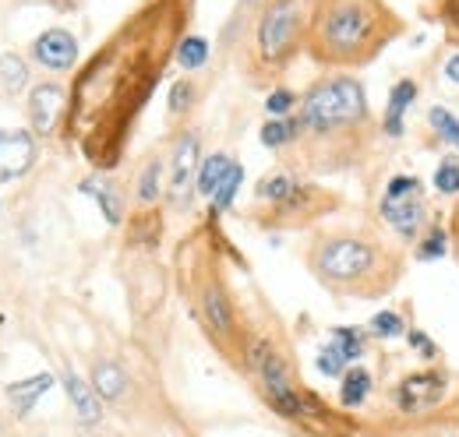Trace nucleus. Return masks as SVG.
Here are the masks:
<instances>
[{
  "label": "nucleus",
  "instance_id": "nucleus-1",
  "mask_svg": "<svg viewBox=\"0 0 459 437\" xmlns=\"http://www.w3.org/2000/svg\"><path fill=\"white\" fill-rule=\"evenodd\" d=\"M385 11L375 0H336L322 18L315 32V47L322 60L333 64H357L368 60L382 47V25Z\"/></svg>",
  "mask_w": 459,
  "mask_h": 437
},
{
  "label": "nucleus",
  "instance_id": "nucleus-2",
  "mask_svg": "<svg viewBox=\"0 0 459 437\" xmlns=\"http://www.w3.org/2000/svg\"><path fill=\"white\" fill-rule=\"evenodd\" d=\"M311 272L329 289L364 293V289H371L375 275L382 272V247L375 240L353 236V233L322 236L311 247Z\"/></svg>",
  "mask_w": 459,
  "mask_h": 437
},
{
  "label": "nucleus",
  "instance_id": "nucleus-3",
  "mask_svg": "<svg viewBox=\"0 0 459 437\" xmlns=\"http://www.w3.org/2000/svg\"><path fill=\"white\" fill-rule=\"evenodd\" d=\"M368 120V96L364 85L357 78H325L318 85L307 89V96L300 99V134L311 138H333L336 131L360 127Z\"/></svg>",
  "mask_w": 459,
  "mask_h": 437
},
{
  "label": "nucleus",
  "instance_id": "nucleus-4",
  "mask_svg": "<svg viewBox=\"0 0 459 437\" xmlns=\"http://www.w3.org/2000/svg\"><path fill=\"white\" fill-rule=\"evenodd\" d=\"M247 364H251L255 374L262 378L269 406H273L280 416H287V420H300V416H304V398H300V391L293 388L287 360H283L269 342L258 338V342L247 346Z\"/></svg>",
  "mask_w": 459,
  "mask_h": 437
},
{
  "label": "nucleus",
  "instance_id": "nucleus-5",
  "mask_svg": "<svg viewBox=\"0 0 459 437\" xmlns=\"http://www.w3.org/2000/svg\"><path fill=\"white\" fill-rule=\"evenodd\" d=\"M382 218L400 233L403 240H413L420 236L424 222H428V205H424V184L410 173H400L385 184V194H382Z\"/></svg>",
  "mask_w": 459,
  "mask_h": 437
},
{
  "label": "nucleus",
  "instance_id": "nucleus-6",
  "mask_svg": "<svg viewBox=\"0 0 459 437\" xmlns=\"http://www.w3.org/2000/svg\"><path fill=\"white\" fill-rule=\"evenodd\" d=\"M297 32H300V0H273L258 18V32H255L258 56L265 64H283L297 47Z\"/></svg>",
  "mask_w": 459,
  "mask_h": 437
},
{
  "label": "nucleus",
  "instance_id": "nucleus-7",
  "mask_svg": "<svg viewBox=\"0 0 459 437\" xmlns=\"http://www.w3.org/2000/svg\"><path fill=\"white\" fill-rule=\"evenodd\" d=\"M442 398H446V374H438V371L410 374V378H403V384L396 388V406H400L403 413L435 409Z\"/></svg>",
  "mask_w": 459,
  "mask_h": 437
},
{
  "label": "nucleus",
  "instance_id": "nucleus-8",
  "mask_svg": "<svg viewBox=\"0 0 459 437\" xmlns=\"http://www.w3.org/2000/svg\"><path fill=\"white\" fill-rule=\"evenodd\" d=\"M64 109H67V92L60 89L57 81L36 85L29 92V124H32V134H39V138L54 134L60 116H64Z\"/></svg>",
  "mask_w": 459,
  "mask_h": 437
},
{
  "label": "nucleus",
  "instance_id": "nucleus-9",
  "mask_svg": "<svg viewBox=\"0 0 459 437\" xmlns=\"http://www.w3.org/2000/svg\"><path fill=\"white\" fill-rule=\"evenodd\" d=\"M36 166V138L0 127V180H18Z\"/></svg>",
  "mask_w": 459,
  "mask_h": 437
},
{
  "label": "nucleus",
  "instance_id": "nucleus-10",
  "mask_svg": "<svg viewBox=\"0 0 459 437\" xmlns=\"http://www.w3.org/2000/svg\"><path fill=\"white\" fill-rule=\"evenodd\" d=\"M32 56H36L43 67H50V71H67V67H74V60H78V39H74L67 29H47V32L32 43Z\"/></svg>",
  "mask_w": 459,
  "mask_h": 437
},
{
  "label": "nucleus",
  "instance_id": "nucleus-11",
  "mask_svg": "<svg viewBox=\"0 0 459 437\" xmlns=\"http://www.w3.org/2000/svg\"><path fill=\"white\" fill-rule=\"evenodd\" d=\"M198 169V134L195 131H184L177 138V149H173V194L180 198L187 187H191V176Z\"/></svg>",
  "mask_w": 459,
  "mask_h": 437
},
{
  "label": "nucleus",
  "instance_id": "nucleus-12",
  "mask_svg": "<svg viewBox=\"0 0 459 437\" xmlns=\"http://www.w3.org/2000/svg\"><path fill=\"white\" fill-rule=\"evenodd\" d=\"M413 99H417V81H410V78H403L393 85V92H389V103H385V120H382V127H385V134L389 138H403V131H406V109L413 107Z\"/></svg>",
  "mask_w": 459,
  "mask_h": 437
},
{
  "label": "nucleus",
  "instance_id": "nucleus-13",
  "mask_svg": "<svg viewBox=\"0 0 459 437\" xmlns=\"http://www.w3.org/2000/svg\"><path fill=\"white\" fill-rule=\"evenodd\" d=\"M64 391H67L74 413H78L85 424H96V420L103 416V398L96 395L92 381H82L74 371H67V374H64Z\"/></svg>",
  "mask_w": 459,
  "mask_h": 437
},
{
  "label": "nucleus",
  "instance_id": "nucleus-14",
  "mask_svg": "<svg viewBox=\"0 0 459 437\" xmlns=\"http://www.w3.org/2000/svg\"><path fill=\"white\" fill-rule=\"evenodd\" d=\"M202 314H205V321H209L212 331H220V335L233 331V304H230L227 289L220 282H209L202 289Z\"/></svg>",
  "mask_w": 459,
  "mask_h": 437
},
{
  "label": "nucleus",
  "instance_id": "nucleus-15",
  "mask_svg": "<svg viewBox=\"0 0 459 437\" xmlns=\"http://www.w3.org/2000/svg\"><path fill=\"white\" fill-rule=\"evenodd\" d=\"M54 388V374H36V378H29V381H14L7 388V398H11V406L25 416V413H32V406L47 395Z\"/></svg>",
  "mask_w": 459,
  "mask_h": 437
},
{
  "label": "nucleus",
  "instance_id": "nucleus-16",
  "mask_svg": "<svg viewBox=\"0 0 459 437\" xmlns=\"http://www.w3.org/2000/svg\"><path fill=\"white\" fill-rule=\"evenodd\" d=\"M92 388H96L100 398L117 402V398L127 391V374H124V367H117L114 360L96 364V367H92Z\"/></svg>",
  "mask_w": 459,
  "mask_h": 437
},
{
  "label": "nucleus",
  "instance_id": "nucleus-17",
  "mask_svg": "<svg viewBox=\"0 0 459 437\" xmlns=\"http://www.w3.org/2000/svg\"><path fill=\"white\" fill-rule=\"evenodd\" d=\"M82 191L96 198V205L103 209V216H107V222H110V226H117V222L124 218V201H120V191H117L110 180H103V176L85 180V184H82Z\"/></svg>",
  "mask_w": 459,
  "mask_h": 437
},
{
  "label": "nucleus",
  "instance_id": "nucleus-18",
  "mask_svg": "<svg viewBox=\"0 0 459 437\" xmlns=\"http://www.w3.org/2000/svg\"><path fill=\"white\" fill-rule=\"evenodd\" d=\"M340 381H343L340 384V402H343L346 409H357V406L368 402V395H371V374L364 367H350Z\"/></svg>",
  "mask_w": 459,
  "mask_h": 437
},
{
  "label": "nucleus",
  "instance_id": "nucleus-19",
  "mask_svg": "<svg viewBox=\"0 0 459 437\" xmlns=\"http://www.w3.org/2000/svg\"><path fill=\"white\" fill-rule=\"evenodd\" d=\"M230 169H233V159L223 156V152H216V156L202 159V166H198V191H202L205 198H212V194L220 191V184L227 180Z\"/></svg>",
  "mask_w": 459,
  "mask_h": 437
},
{
  "label": "nucleus",
  "instance_id": "nucleus-20",
  "mask_svg": "<svg viewBox=\"0 0 459 437\" xmlns=\"http://www.w3.org/2000/svg\"><path fill=\"white\" fill-rule=\"evenodd\" d=\"M300 194V184L290 176V173H276V176H265L262 184H258V198L262 201H273L276 209H283L287 201H293Z\"/></svg>",
  "mask_w": 459,
  "mask_h": 437
},
{
  "label": "nucleus",
  "instance_id": "nucleus-21",
  "mask_svg": "<svg viewBox=\"0 0 459 437\" xmlns=\"http://www.w3.org/2000/svg\"><path fill=\"white\" fill-rule=\"evenodd\" d=\"M29 85V67L18 54H0V92L18 96Z\"/></svg>",
  "mask_w": 459,
  "mask_h": 437
},
{
  "label": "nucleus",
  "instance_id": "nucleus-22",
  "mask_svg": "<svg viewBox=\"0 0 459 437\" xmlns=\"http://www.w3.org/2000/svg\"><path fill=\"white\" fill-rule=\"evenodd\" d=\"M300 138V124L293 116H273L265 127H262V145L265 149H283L290 141Z\"/></svg>",
  "mask_w": 459,
  "mask_h": 437
},
{
  "label": "nucleus",
  "instance_id": "nucleus-23",
  "mask_svg": "<svg viewBox=\"0 0 459 437\" xmlns=\"http://www.w3.org/2000/svg\"><path fill=\"white\" fill-rule=\"evenodd\" d=\"M333 346L346 356V364H357L364 356V346H368V331L364 328H333Z\"/></svg>",
  "mask_w": 459,
  "mask_h": 437
},
{
  "label": "nucleus",
  "instance_id": "nucleus-24",
  "mask_svg": "<svg viewBox=\"0 0 459 437\" xmlns=\"http://www.w3.org/2000/svg\"><path fill=\"white\" fill-rule=\"evenodd\" d=\"M446 254H449V233L442 226H431L424 233V240L413 247V258L417 261H442Z\"/></svg>",
  "mask_w": 459,
  "mask_h": 437
},
{
  "label": "nucleus",
  "instance_id": "nucleus-25",
  "mask_svg": "<svg viewBox=\"0 0 459 437\" xmlns=\"http://www.w3.org/2000/svg\"><path fill=\"white\" fill-rule=\"evenodd\" d=\"M163 184V163L160 159H149V163L142 166V173H138V201L142 205H152L156 198H160V187Z\"/></svg>",
  "mask_w": 459,
  "mask_h": 437
},
{
  "label": "nucleus",
  "instance_id": "nucleus-26",
  "mask_svg": "<svg viewBox=\"0 0 459 437\" xmlns=\"http://www.w3.org/2000/svg\"><path fill=\"white\" fill-rule=\"evenodd\" d=\"M205 60H209V43H205L202 36H184V39L177 43V64H180L184 71H198Z\"/></svg>",
  "mask_w": 459,
  "mask_h": 437
},
{
  "label": "nucleus",
  "instance_id": "nucleus-27",
  "mask_svg": "<svg viewBox=\"0 0 459 437\" xmlns=\"http://www.w3.org/2000/svg\"><path fill=\"white\" fill-rule=\"evenodd\" d=\"M368 331H371L375 338H400V335H406V321H403L396 311H378V314L371 318Z\"/></svg>",
  "mask_w": 459,
  "mask_h": 437
},
{
  "label": "nucleus",
  "instance_id": "nucleus-28",
  "mask_svg": "<svg viewBox=\"0 0 459 437\" xmlns=\"http://www.w3.org/2000/svg\"><path fill=\"white\" fill-rule=\"evenodd\" d=\"M240 184H244V166L233 163V169L227 173V180H223V184H220V191L212 194V209H216V212H223V209L233 205V198H237Z\"/></svg>",
  "mask_w": 459,
  "mask_h": 437
},
{
  "label": "nucleus",
  "instance_id": "nucleus-29",
  "mask_svg": "<svg viewBox=\"0 0 459 437\" xmlns=\"http://www.w3.org/2000/svg\"><path fill=\"white\" fill-rule=\"evenodd\" d=\"M428 120H431V127L438 131V138L442 141H449L453 149H459V120L449 113L446 107H431V113H428Z\"/></svg>",
  "mask_w": 459,
  "mask_h": 437
},
{
  "label": "nucleus",
  "instance_id": "nucleus-30",
  "mask_svg": "<svg viewBox=\"0 0 459 437\" xmlns=\"http://www.w3.org/2000/svg\"><path fill=\"white\" fill-rule=\"evenodd\" d=\"M435 191L446 194V198L459 194V166L453 159H442L438 163V169H435Z\"/></svg>",
  "mask_w": 459,
  "mask_h": 437
},
{
  "label": "nucleus",
  "instance_id": "nucleus-31",
  "mask_svg": "<svg viewBox=\"0 0 459 437\" xmlns=\"http://www.w3.org/2000/svg\"><path fill=\"white\" fill-rule=\"evenodd\" d=\"M346 367H350V364H346V356L336 349V346H333V342H329V346L318 353V371H322L325 378H343Z\"/></svg>",
  "mask_w": 459,
  "mask_h": 437
},
{
  "label": "nucleus",
  "instance_id": "nucleus-32",
  "mask_svg": "<svg viewBox=\"0 0 459 437\" xmlns=\"http://www.w3.org/2000/svg\"><path fill=\"white\" fill-rule=\"evenodd\" d=\"M297 103V96L290 92V89H276V92H269V99H265V109L273 113V116H287L290 109Z\"/></svg>",
  "mask_w": 459,
  "mask_h": 437
},
{
  "label": "nucleus",
  "instance_id": "nucleus-33",
  "mask_svg": "<svg viewBox=\"0 0 459 437\" xmlns=\"http://www.w3.org/2000/svg\"><path fill=\"white\" fill-rule=\"evenodd\" d=\"M191 99H195V89H191V81L184 78V81H173L170 89V113H184V109L191 107Z\"/></svg>",
  "mask_w": 459,
  "mask_h": 437
},
{
  "label": "nucleus",
  "instance_id": "nucleus-34",
  "mask_svg": "<svg viewBox=\"0 0 459 437\" xmlns=\"http://www.w3.org/2000/svg\"><path fill=\"white\" fill-rule=\"evenodd\" d=\"M406 338H410V346H413V349H417V353H420L424 360H435V342H431V338H428V335H424L420 328L406 331Z\"/></svg>",
  "mask_w": 459,
  "mask_h": 437
},
{
  "label": "nucleus",
  "instance_id": "nucleus-35",
  "mask_svg": "<svg viewBox=\"0 0 459 437\" xmlns=\"http://www.w3.org/2000/svg\"><path fill=\"white\" fill-rule=\"evenodd\" d=\"M446 78H449L453 85H459V54H453L446 60Z\"/></svg>",
  "mask_w": 459,
  "mask_h": 437
}]
</instances>
